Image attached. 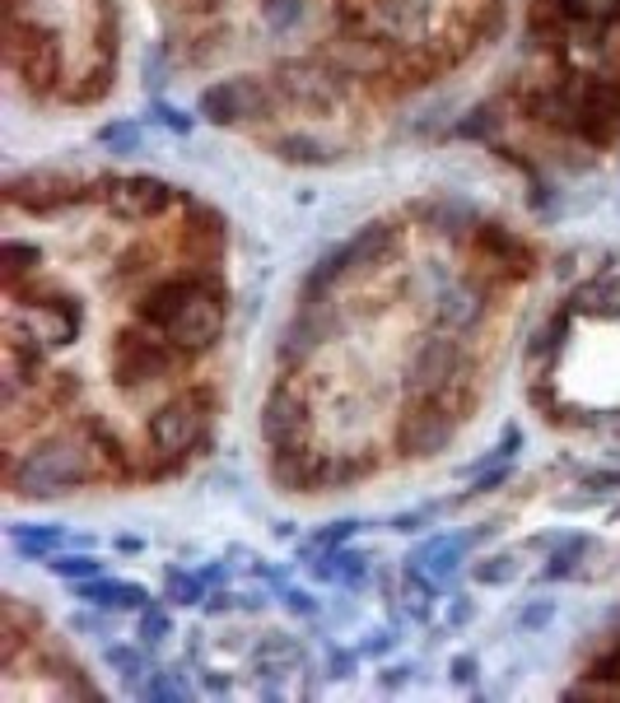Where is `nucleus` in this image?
Returning <instances> with one entry per match:
<instances>
[{"instance_id":"obj_27","label":"nucleus","mask_w":620,"mask_h":703,"mask_svg":"<svg viewBox=\"0 0 620 703\" xmlns=\"http://www.w3.org/2000/svg\"><path fill=\"white\" fill-rule=\"evenodd\" d=\"M593 550V536L584 532H560L555 536V555L546 563V578H574L578 573V559H584Z\"/></svg>"},{"instance_id":"obj_3","label":"nucleus","mask_w":620,"mask_h":703,"mask_svg":"<svg viewBox=\"0 0 620 703\" xmlns=\"http://www.w3.org/2000/svg\"><path fill=\"white\" fill-rule=\"evenodd\" d=\"M565 85L574 93V141L593 149L616 145L620 135V80L607 70H565Z\"/></svg>"},{"instance_id":"obj_14","label":"nucleus","mask_w":620,"mask_h":703,"mask_svg":"<svg viewBox=\"0 0 620 703\" xmlns=\"http://www.w3.org/2000/svg\"><path fill=\"white\" fill-rule=\"evenodd\" d=\"M201 284H220V280H215V276H201V270H191V276H173V280L150 284L145 299L135 303V322L150 326V331H164V326L191 303V294H197Z\"/></svg>"},{"instance_id":"obj_31","label":"nucleus","mask_w":620,"mask_h":703,"mask_svg":"<svg viewBox=\"0 0 620 703\" xmlns=\"http://www.w3.org/2000/svg\"><path fill=\"white\" fill-rule=\"evenodd\" d=\"M369 457H322V471H318V490H345L355 484L364 471H369Z\"/></svg>"},{"instance_id":"obj_9","label":"nucleus","mask_w":620,"mask_h":703,"mask_svg":"<svg viewBox=\"0 0 620 703\" xmlns=\"http://www.w3.org/2000/svg\"><path fill=\"white\" fill-rule=\"evenodd\" d=\"M224 322H229L224 289H220V284H201L197 294H191V303L159 331V336H164L173 349H182V355H206V349L220 345Z\"/></svg>"},{"instance_id":"obj_47","label":"nucleus","mask_w":620,"mask_h":703,"mask_svg":"<svg viewBox=\"0 0 620 703\" xmlns=\"http://www.w3.org/2000/svg\"><path fill=\"white\" fill-rule=\"evenodd\" d=\"M555 615V605L551 601H541V605H532L528 615H522V634H532V629H541V624H546Z\"/></svg>"},{"instance_id":"obj_50","label":"nucleus","mask_w":620,"mask_h":703,"mask_svg":"<svg viewBox=\"0 0 620 703\" xmlns=\"http://www.w3.org/2000/svg\"><path fill=\"white\" fill-rule=\"evenodd\" d=\"M453 680L472 685V680H476V657H457V661H453Z\"/></svg>"},{"instance_id":"obj_23","label":"nucleus","mask_w":620,"mask_h":703,"mask_svg":"<svg viewBox=\"0 0 620 703\" xmlns=\"http://www.w3.org/2000/svg\"><path fill=\"white\" fill-rule=\"evenodd\" d=\"M10 540H14V550L24 555V559H52V555L66 545V532H62V526H29V522H14V526H10Z\"/></svg>"},{"instance_id":"obj_21","label":"nucleus","mask_w":620,"mask_h":703,"mask_svg":"<svg viewBox=\"0 0 620 703\" xmlns=\"http://www.w3.org/2000/svg\"><path fill=\"white\" fill-rule=\"evenodd\" d=\"M439 326L449 331H472L480 317H486V289L480 284H462V289H443L434 303Z\"/></svg>"},{"instance_id":"obj_37","label":"nucleus","mask_w":620,"mask_h":703,"mask_svg":"<svg viewBox=\"0 0 620 703\" xmlns=\"http://www.w3.org/2000/svg\"><path fill=\"white\" fill-rule=\"evenodd\" d=\"M47 569H52L56 578H66V582H85V578H99L103 563L93 559V555H52Z\"/></svg>"},{"instance_id":"obj_2","label":"nucleus","mask_w":620,"mask_h":703,"mask_svg":"<svg viewBox=\"0 0 620 703\" xmlns=\"http://www.w3.org/2000/svg\"><path fill=\"white\" fill-rule=\"evenodd\" d=\"M210 405H215V392H210V387H191V392L164 401L145 420L150 453L159 461H187L210 438Z\"/></svg>"},{"instance_id":"obj_32","label":"nucleus","mask_w":620,"mask_h":703,"mask_svg":"<svg viewBox=\"0 0 620 703\" xmlns=\"http://www.w3.org/2000/svg\"><path fill=\"white\" fill-rule=\"evenodd\" d=\"M141 699H191V680H187V671H178V667H164V671H150V680L141 690H135Z\"/></svg>"},{"instance_id":"obj_28","label":"nucleus","mask_w":620,"mask_h":703,"mask_svg":"<svg viewBox=\"0 0 620 703\" xmlns=\"http://www.w3.org/2000/svg\"><path fill=\"white\" fill-rule=\"evenodd\" d=\"M401 596H406V611H411V620H430L434 611V601H439V588H434V578L420 569V563H411L401 578Z\"/></svg>"},{"instance_id":"obj_26","label":"nucleus","mask_w":620,"mask_h":703,"mask_svg":"<svg viewBox=\"0 0 620 703\" xmlns=\"http://www.w3.org/2000/svg\"><path fill=\"white\" fill-rule=\"evenodd\" d=\"M37 247L33 243H19V238H10L5 243V252H0V280H5V294H14V289H24V280L37 270Z\"/></svg>"},{"instance_id":"obj_13","label":"nucleus","mask_w":620,"mask_h":703,"mask_svg":"<svg viewBox=\"0 0 620 703\" xmlns=\"http://www.w3.org/2000/svg\"><path fill=\"white\" fill-rule=\"evenodd\" d=\"M322 62L336 66L345 80H378V75L392 70V52H387L383 37H374V33H351V37L326 43L322 47Z\"/></svg>"},{"instance_id":"obj_7","label":"nucleus","mask_w":620,"mask_h":703,"mask_svg":"<svg viewBox=\"0 0 620 703\" xmlns=\"http://www.w3.org/2000/svg\"><path fill=\"white\" fill-rule=\"evenodd\" d=\"M178 359H187L182 349H173L164 336H145L141 326H126L112 341V368H118V387L122 392H141V387L168 378Z\"/></svg>"},{"instance_id":"obj_41","label":"nucleus","mask_w":620,"mask_h":703,"mask_svg":"<svg viewBox=\"0 0 620 703\" xmlns=\"http://www.w3.org/2000/svg\"><path fill=\"white\" fill-rule=\"evenodd\" d=\"M457 131L462 135H476V141H499V116H495V108H476Z\"/></svg>"},{"instance_id":"obj_38","label":"nucleus","mask_w":620,"mask_h":703,"mask_svg":"<svg viewBox=\"0 0 620 703\" xmlns=\"http://www.w3.org/2000/svg\"><path fill=\"white\" fill-rule=\"evenodd\" d=\"M168 634H173V615L164 611V605H145L141 611V643L145 648H159Z\"/></svg>"},{"instance_id":"obj_36","label":"nucleus","mask_w":620,"mask_h":703,"mask_svg":"<svg viewBox=\"0 0 620 703\" xmlns=\"http://www.w3.org/2000/svg\"><path fill=\"white\" fill-rule=\"evenodd\" d=\"M262 5V19H266V29L270 33H289L295 24H303V0H257Z\"/></svg>"},{"instance_id":"obj_33","label":"nucleus","mask_w":620,"mask_h":703,"mask_svg":"<svg viewBox=\"0 0 620 703\" xmlns=\"http://www.w3.org/2000/svg\"><path fill=\"white\" fill-rule=\"evenodd\" d=\"M276 149L295 164H332L336 159V149L322 145L318 135H285V141H276Z\"/></svg>"},{"instance_id":"obj_45","label":"nucleus","mask_w":620,"mask_h":703,"mask_svg":"<svg viewBox=\"0 0 620 703\" xmlns=\"http://www.w3.org/2000/svg\"><path fill=\"white\" fill-rule=\"evenodd\" d=\"M439 513V507H416V513H401L392 526H397V532H424V522H430Z\"/></svg>"},{"instance_id":"obj_35","label":"nucleus","mask_w":620,"mask_h":703,"mask_svg":"<svg viewBox=\"0 0 620 703\" xmlns=\"http://www.w3.org/2000/svg\"><path fill=\"white\" fill-rule=\"evenodd\" d=\"M569 303H565V312H555V317L541 326V331H532V341H528V364H536V359H546L551 349L560 345V336H565V326H569Z\"/></svg>"},{"instance_id":"obj_19","label":"nucleus","mask_w":620,"mask_h":703,"mask_svg":"<svg viewBox=\"0 0 620 703\" xmlns=\"http://www.w3.org/2000/svg\"><path fill=\"white\" fill-rule=\"evenodd\" d=\"M266 471L280 490H318V471H322V453H313L308 443L295 447H270Z\"/></svg>"},{"instance_id":"obj_12","label":"nucleus","mask_w":620,"mask_h":703,"mask_svg":"<svg viewBox=\"0 0 620 703\" xmlns=\"http://www.w3.org/2000/svg\"><path fill=\"white\" fill-rule=\"evenodd\" d=\"M457 434V424L449 415V405H439V401H420L411 405L401 415L397 424V447H401V457H439L443 447L453 443Z\"/></svg>"},{"instance_id":"obj_29","label":"nucleus","mask_w":620,"mask_h":703,"mask_svg":"<svg viewBox=\"0 0 620 703\" xmlns=\"http://www.w3.org/2000/svg\"><path fill=\"white\" fill-rule=\"evenodd\" d=\"M522 573V550H499V555H486L472 569V578L480 588H509V582Z\"/></svg>"},{"instance_id":"obj_24","label":"nucleus","mask_w":620,"mask_h":703,"mask_svg":"<svg viewBox=\"0 0 620 703\" xmlns=\"http://www.w3.org/2000/svg\"><path fill=\"white\" fill-rule=\"evenodd\" d=\"M555 5L574 29H616L620 24V0H555Z\"/></svg>"},{"instance_id":"obj_17","label":"nucleus","mask_w":620,"mask_h":703,"mask_svg":"<svg viewBox=\"0 0 620 703\" xmlns=\"http://www.w3.org/2000/svg\"><path fill=\"white\" fill-rule=\"evenodd\" d=\"M472 238H476L480 252H486V266L495 270L499 280H513V276H528V270H532V252L522 247V238H513L509 228L480 220V224L472 228Z\"/></svg>"},{"instance_id":"obj_15","label":"nucleus","mask_w":620,"mask_h":703,"mask_svg":"<svg viewBox=\"0 0 620 703\" xmlns=\"http://www.w3.org/2000/svg\"><path fill=\"white\" fill-rule=\"evenodd\" d=\"M29 322H33L29 331L19 322H5V331H24V336H33L37 349H62L80 331V308L66 299H29Z\"/></svg>"},{"instance_id":"obj_46","label":"nucleus","mask_w":620,"mask_h":703,"mask_svg":"<svg viewBox=\"0 0 620 703\" xmlns=\"http://www.w3.org/2000/svg\"><path fill=\"white\" fill-rule=\"evenodd\" d=\"M392 648H397V634H387V629H383L378 638H364V648H359V652H364V657H387Z\"/></svg>"},{"instance_id":"obj_30","label":"nucleus","mask_w":620,"mask_h":703,"mask_svg":"<svg viewBox=\"0 0 620 703\" xmlns=\"http://www.w3.org/2000/svg\"><path fill=\"white\" fill-rule=\"evenodd\" d=\"M182 238H187V247L215 252V247H224V243H229V228H224V220H220L215 210H197V214H191V220H187Z\"/></svg>"},{"instance_id":"obj_54","label":"nucleus","mask_w":620,"mask_h":703,"mask_svg":"<svg viewBox=\"0 0 620 703\" xmlns=\"http://www.w3.org/2000/svg\"><path fill=\"white\" fill-rule=\"evenodd\" d=\"M406 676H411V667H387V676H383V685H401Z\"/></svg>"},{"instance_id":"obj_10","label":"nucleus","mask_w":620,"mask_h":703,"mask_svg":"<svg viewBox=\"0 0 620 703\" xmlns=\"http://www.w3.org/2000/svg\"><path fill=\"white\" fill-rule=\"evenodd\" d=\"M257 428H262V443L266 447H295V443H308L313 438V410H308L303 392L289 382H276L262 401V415H257Z\"/></svg>"},{"instance_id":"obj_16","label":"nucleus","mask_w":620,"mask_h":703,"mask_svg":"<svg viewBox=\"0 0 620 703\" xmlns=\"http://www.w3.org/2000/svg\"><path fill=\"white\" fill-rule=\"evenodd\" d=\"M5 201L14 210H29V214H52L62 210L70 201H80V187H75L70 178H62V172H24V178H14L5 187Z\"/></svg>"},{"instance_id":"obj_55","label":"nucleus","mask_w":620,"mask_h":703,"mask_svg":"<svg viewBox=\"0 0 620 703\" xmlns=\"http://www.w3.org/2000/svg\"><path fill=\"white\" fill-rule=\"evenodd\" d=\"M201 578H206V588H210V582H224V569H220V563H210V569H201Z\"/></svg>"},{"instance_id":"obj_52","label":"nucleus","mask_w":620,"mask_h":703,"mask_svg":"<svg viewBox=\"0 0 620 703\" xmlns=\"http://www.w3.org/2000/svg\"><path fill=\"white\" fill-rule=\"evenodd\" d=\"M467 620H472V601L462 596V601L453 605V611H449V629H457V624H467Z\"/></svg>"},{"instance_id":"obj_39","label":"nucleus","mask_w":620,"mask_h":703,"mask_svg":"<svg viewBox=\"0 0 620 703\" xmlns=\"http://www.w3.org/2000/svg\"><path fill=\"white\" fill-rule=\"evenodd\" d=\"M103 661H108V667L118 671V676H126V680H135V676L145 671V657H141V648H126V643H112V648L103 652Z\"/></svg>"},{"instance_id":"obj_11","label":"nucleus","mask_w":620,"mask_h":703,"mask_svg":"<svg viewBox=\"0 0 620 703\" xmlns=\"http://www.w3.org/2000/svg\"><path fill=\"white\" fill-rule=\"evenodd\" d=\"M99 201L126 224H145L159 220L173 205V187L164 178H150V172H135V178H112L99 187Z\"/></svg>"},{"instance_id":"obj_44","label":"nucleus","mask_w":620,"mask_h":703,"mask_svg":"<svg viewBox=\"0 0 620 703\" xmlns=\"http://www.w3.org/2000/svg\"><path fill=\"white\" fill-rule=\"evenodd\" d=\"M326 671H332L336 680H345V676L355 671V652L351 648H332V652H326Z\"/></svg>"},{"instance_id":"obj_20","label":"nucleus","mask_w":620,"mask_h":703,"mask_svg":"<svg viewBox=\"0 0 620 703\" xmlns=\"http://www.w3.org/2000/svg\"><path fill=\"white\" fill-rule=\"evenodd\" d=\"M75 596H80L85 605H99V611H112V615H122V611H145L150 596L145 588H135V582H118V578H85V582H75Z\"/></svg>"},{"instance_id":"obj_48","label":"nucleus","mask_w":620,"mask_h":703,"mask_svg":"<svg viewBox=\"0 0 620 703\" xmlns=\"http://www.w3.org/2000/svg\"><path fill=\"white\" fill-rule=\"evenodd\" d=\"M285 605H289L295 615H318V601L308 596V592H285Z\"/></svg>"},{"instance_id":"obj_1","label":"nucleus","mask_w":620,"mask_h":703,"mask_svg":"<svg viewBox=\"0 0 620 703\" xmlns=\"http://www.w3.org/2000/svg\"><path fill=\"white\" fill-rule=\"evenodd\" d=\"M103 471L108 461L89 438H47L29 447L24 457L5 461V484L14 499H62L70 490H85Z\"/></svg>"},{"instance_id":"obj_25","label":"nucleus","mask_w":620,"mask_h":703,"mask_svg":"<svg viewBox=\"0 0 620 703\" xmlns=\"http://www.w3.org/2000/svg\"><path fill=\"white\" fill-rule=\"evenodd\" d=\"M299 661H303V652H299L295 638L270 634L257 648V676H289V671H299Z\"/></svg>"},{"instance_id":"obj_22","label":"nucleus","mask_w":620,"mask_h":703,"mask_svg":"<svg viewBox=\"0 0 620 703\" xmlns=\"http://www.w3.org/2000/svg\"><path fill=\"white\" fill-rule=\"evenodd\" d=\"M569 308L584 317H620V270H602V276L584 280L569 294Z\"/></svg>"},{"instance_id":"obj_40","label":"nucleus","mask_w":620,"mask_h":703,"mask_svg":"<svg viewBox=\"0 0 620 703\" xmlns=\"http://www.w3.org/2000/svg\"><path fill=\"white\" fill-rule=\"evenodd\" d=\"M359 532V517H341L336 526H322V532L313 536V545H308V550H336V545H345Z\"/></svg>"},{"instance_id":"obj_53","label":"nucleus","mask_w":620,"mask_h":703,"mask_svg":"<svg viewBox=\"0 0 620 703\" xmlns=\"http://www.w3.org/2000/svg\"><path fill=\"white\" fill-rule=\"evenodd\" d=\"M178 5H182V10H197V14H210V10L220 5V0H178Z\"/></svg>"},{"instance_id":"obj_43","label":"nucleus","mask_w":620,"mask_h":703,"mask_svg":"<svg viewBox=\"0 0 620 703\" xmlns=\"http://www.w3.org/2000/svg\"><path fill=\"white\" fill-rule=\"evenodd\" d=\"M154 122L168 126L173 135H187L191 131V116H182L178 108H168V103H154Z\"/></svg>"},{"instance_id":"obj_4","label":"nucleus","mask_w":620,"mask_h":703,"mask_svg":"<svg viewBox=\"0 0 620 703\" xmlns=\"http://www.w3.org/2000/svg\"><path fill=\"white\" fill-rule=\"evenodd\" d=\"M406 392L416 401H439V405H449L453 397L467 401V355H462V345L449 336L420 341L411 368H406Z\"/></svg>"},{"instance_id":"obj_34","label":"nucleus","mask_w":620,"mask_h":703,"mask_svg":"<svg viewBox=\"0 0 620 703\" xmlns=\"http://www.w3.org/2000/svg\"><path fill=\"white\" fill-rule=\"evenodd\" d=\"M164 596L178 601V605H206V578H201V573L168 569V578H164Z\"/></svg>"},{"instance_id":"obj_51","label":"nucleus","mask_w":620,"mask_h":703,"mask_svg":"<svg viewBox=\"0 0 620 703\" xmlns=\"http://www.w3.org/2000/svg\"><path fill=\"white\" fill-rule=\"evenodd\" d=\"M234 605H239V601L229 596V592H215V596L206 601V611H210V615H224V611H234Z\"/></svg>"},{"instance_id":"obj_8","label":"nucleus","mask_w":620,"mask_h":703,"mask_svg":"<svg viewBox=\"0 0 620 703\" xmlns=\"http://www.w3.org/2000/svg\"><path fill=\"white\" fill-rule=\"evenodd\" d=\"M276 99H280L276 85H262L257 75H229V80L210 85L201 93L197 112L210 126H247V122H257V116H270Z\"/></svg>"},{"instance_id":"obj_18","label":"nucleus","mask_w":620,"mask_h":703,"mask_svg":"<svg viewBox=\"0 0 620 703\" xmlns=\"http://www.w3.org/2000/svg\"><path fill=\"white\" fill-rule=\"evenodd\" d=\"M326 336H332V317H326L322 308H303L280 336V364H289V368L308 364L326 345Z\"/></svg>"},{"instance_id":"obj_49","label":"nucleus","mask_w":620,"mask_h":703,"mask_svg":"<svg viewBox=\"0 0 620 703\" xmlns=\"http://www.w3.org/2000/svg\"><path fill=\"white\" fill-rule=\"evenodd\" d=\"M588 490L597 494V490H620V471H593L588 476Z\"/></svg>"},{"instance_id":"obj_42","label":"nucleus","mask_w":620,"mask_h":703,"mask_svg":"<svg viewBox=\"0 0 620 703\" xmlns=\"http://www.w3.org/2000/svg\"><path fill=\"white\" fill-rule=\"evenodd\" d=\"M99 141H103V145H112L118 154H126V149L141 145V126H131V122H112V126H103V131H99Z\"/></svg>"},{"instance_id":"obj_6","label":"nucleus","mask_w":620,"mask_h":703,"mask_svg":"<svg viewBox=\"0 0 620 703\" xmlns=\"http://www.w3.org/2000/svg\"><path fill=\"white\" fill-rule=\"evenodd\" d=\"M270 85H276V93L289 108H303V112H336L351 99V80L326 62H280Z\"/></svg>"},{"instance_id":"obj_5","label":"nucleus","mask_w":620,"mask_h":703,"mask_svg":"<svg viewBox=\"0 0 620 703\" xmlns=\"http://www.w3.org/2000/svg\"><path fill=\"white\" fill-rule=\"evenodd\" d=\"M397 247V228L387 224V220H369L364 228H355L351 238H345L336 252H326L322 257V266L313 270V276L303 280V299L308 303H318L326 289H336V280H345V276H355V270H369V266H378L387 252Z\"/></svg>"}]
</instances>
